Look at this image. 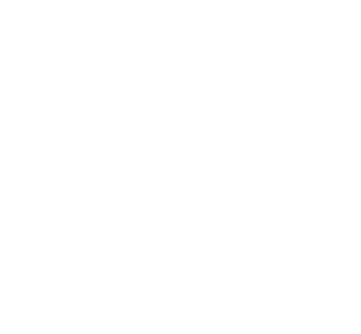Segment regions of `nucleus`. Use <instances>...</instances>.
I'll list each match as a JSON object with an SVG mask.
<instances>
[]
</instances>
